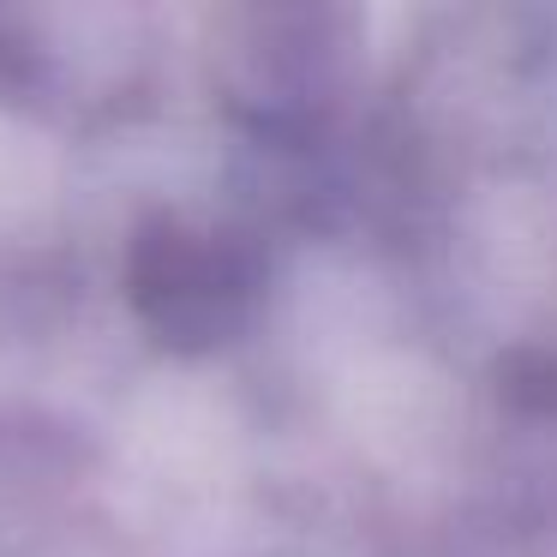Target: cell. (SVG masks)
Instances as JSON below:
<instances>
[{"label": "cell", "mask_w": 557, "mask_h": 557, "mask_svg": "<svg viewBox=\"0 0 557 557\" xmlns=\"http://www.w3.org/2000/svg\"><path fill=\"white\" fill-rule=\"evenodd\" d=\"M133 306L150 330H162L169 342H198L216 336L234 318L240 300V264L222 240L186 228V222H157L138 234L133 246Z\"/></svg>", "instance_id": "6da1fadb"}]
</instances>
